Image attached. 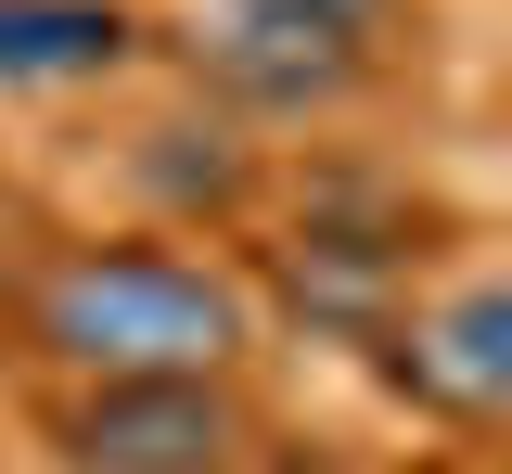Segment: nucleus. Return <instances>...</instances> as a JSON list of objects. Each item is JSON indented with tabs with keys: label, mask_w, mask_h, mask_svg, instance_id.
<instances>
[{
	"label": "nucleus",
	"mask_w": 512,
	"mask_h": 474,
	"mask_svg": "<svg viewBox=\"0 0 512 474\" xmlns=\"http://www.w3.org/2000/svg\"><path fill=\"white\" fill-rule=\"evenodd\" d=\"M141 65L128 0H0V90H90Z\"/></svg>",
	"instance_id": "5"
},
{
	"label": "nucleus",
	"mask_w": 512,
	"mask_h": 474,
	"mask_svg": "<svg viewBox=\"0 0 512 474\" xmlns=\"http://www.w3.org/2000/svg\"><path fill=\"white\" fill-rule=\"evenodd\" d=\"M39 449L64 474H256V398H244V372L64 385V398H39Z\"/></svg>",
	"instance_id": "2"
},
{
	"label": "nucleus",
	"mask_w": 512,
	"mask_h": 474,
	"mask_svg": "<svg viewBox=\"0 0 512 474\" xmlns=\"http://www.w3.org/2000/svg\"><path fill=\"white\" fill-rule=\"evenodd\" d=\"M192 65L218 77V103H244V116H346V103L384 77V52H346V39H308V26H244V13H218V39H205Z\"/></svg>",
	"instance_id": "4"
},
{
	"label": "nucleus",
	"mask_w": 512,
	"mask_h": 474,
	"mask_svg": "<svg viewBox=\"0 0 512 474\" xmlns=\"http://www.w3.org/2000/svg\"><path fill=\"white\" fill-rule=\"evenodd\" d=\"M218 13H244V26H308V39H346V52H384V26H397V0H218Z\"/></svg>",
	"instance_id": "6"
},
{
	"label": "nucleus",
	"mask_w": 512,
	"mask_h": 474,
	"mask_svg": "<svg viewBox=\"0 0 512 474\" xmlns=\"http://www.w3.org/2000/svg\"><path fill=\"white\" fill-rule=\"evenodd\" d=\"M372 346H384V398L410 423H436L448 449H487L512 423V295H500V270L410 282V308Z\"/></svg>",
	"instance_id": "3"
},
{
	"label": "nucleus",
	"mask_w": 512,
	"mask_h": 474,
	"mask_svg": "<svg viewBox=\"0 0 512 474\" xmlns=\"http://www.w3.org/2000/svg\"><path fill=\"white\" fill-rule=\"evenodd\" d=\"M256 282L192 231H52L0 257V346L39 385H192L256 359Z\"/></svg>",
	"instance_id": "1"
}]
</instances>
